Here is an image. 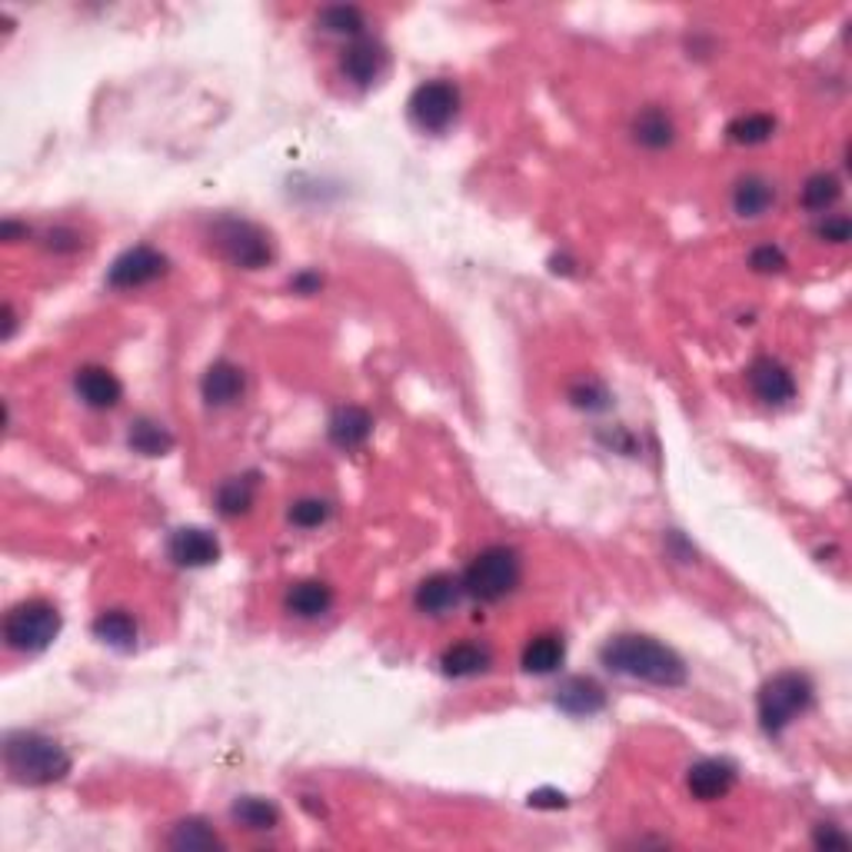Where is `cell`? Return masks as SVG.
Here are the masks:
<instances>
[{
  "instance_id": "7c38bea8",
  "label": "cell",
  "mask_w": 852,
  "mask_h": 852,
  "mask_svg": "<svg viewBox=\"0 0 852 852\" xmlns=\"http://www.w3.org/2000/svg\"><path fill=\"white\" fill-rule=\"evenodd\" d=\"M167 553L177 567H187V570H200V567H210L220 560V543L214 533L200 530V527H180L170 543H167Z\"/></svg>"
},
{
  "instance_id": "4fadbf2b",
  "label": "cell",
  "mask_w": 852,
  "mask_h": 852,
  "mask_svg": "<svg viewBox=\"0 0 852 852\" xmlns=\"http://www.w3.org/2000/svg\"><path fill=\"white\" fill-rule=\"evenodd\" d=\"M686 786L699 802H716L736 786V766L726 759H699L686 772Z\"/></svg>"
},
{
  "instance_id": "44dd1931",
  "label": "cell",
  "mask_w": 852,
  "mask_h": 852,
  "mask_svg": "<svg viewBox=\"0 0 852 852\" xmlns=\"http://www.w3.org/2000/svg\"><path fill=\"white\" fill-rule=\"evenodd\" d=\"M633 141L646 150H666L676 141V124L663 107H646L633 121Z\"/></svg>"
},
{
  "instance_id": "3957f363",
  "label": "cell",
  "mask_w": 852,
  "mask_h": 852,
  "mask_svg": "<svg viewBox=\"0 0 852 852\" xmlns=\"http://www.w3.org/2000/svg\"><path fill=\"white\" fill-rule=\"evenodd\" d=\"M464 590L467 596L480 600V603H500L510 593H517L520 580H523V560L513 547H487L484 553H477L470 560V567L464 570Z\"/></svg>"
},
{
  "instance_id": "74e56055",
  "label": "cell",
  "mask_w": 852,
  "mask_h": 852,
  "mask_svg": "<svg viewBox=\"0 0 852 852\" xmlns=\"http://www.w3.org/2000/svg\"><path fill=\"white\" fill-rule=\"evenodd\" d=\"M530 806H550V809H563L567 806V799H563V792H553V789H543V792H533L530 796Z\"/></svg>"
},
{
  "instance_id": "ab89813d",
  "label": "cell",
  "mask_w": 852,
  "mask_h": 852,
  "mask_svg": "<svg viewBox=\"0 0 852 852\" xmlns=\"http://www.w3.org/2000/svg\"><path fill=\"white\" fill-rule=\"evenodd\" d=\"M14 330H18L14 306H11V303H4V340H11V336H14Z\"/></svg>"
},
{
  "instance_id": "836d02e7",
  "label": "cell",
  "mask_w": 852,
  "mask_h": 852,
  "mask_svg": "<svg viewBox=\"0 0 852 852\" xmlns=\"http://www.w3.org/2000/svg\"><path fill=\"white\" fill-rule=\"evenodd\" d=\"M849 217L845 214H825V220L815 227V237L825 243H845L849 240Z\"/></svg>"
},
{
  "instance_id": "d6a6232c",
  "label": "cell",
  "mask_w": 852,
  "mask_h": 852,
  "mask_svg": "<svg viewBox=\"0 0 852 852\" xmlns=\"http://www.w3.org/2000/svg\"><path fill=\"white\" fill-rule=\"evenodd\" d=\"M749 267L756 273H779V270H786V253L776 243H762L749 253Z\"/></svg>"
},
{
  "instance_id": "83f0119b",
  "label": "cell",
  "mask_w": 852,
  "mask_h": 852,
  "mask_svg": "<svg viewBox=\"0 0 852 852\" xmlns=\"http://www.w3.org/2000/svg\"><path fill=\"white\" fill-rule=\"evenodd\" d=\"M316 24L326 31V34H343V38H360L366 21H363V11L353 8V4H330L316 14Z\"/></svg>"
},
{
  "instance_id": "8d00e7d4",
  "label": "cell",
  "mask_w": 852,
  "mask_h": 852,
  "mask_svg": "<svg viewBox=\"0 0 852 852\" xmlns=\"http://www.w3.org/2000/svg\"><path fill=\"white\" fill-rule=\"evenodd\" d=\"M77 247H81L77 233H71V230H54L51 233V250H77Z\"/></svg>"
},
{
  "instance_id": "ac0fdd59",
  "label": "cell",
  "mask_w": 852,
  "mask_h": 852,
  "mask_svg": "<svg viewBox=\"0 0 852 852\" xmlns=\"http://www.w3.org/2000/svg\"><path fill=\"white\" fill-rule=\"evenodd\" d=\"M557 706L570 716H593L606 706V693L596 679L590 676H573L567 683H560L557 689Z\"/></svg>"
},
{
  "instance_id": "1f68e13d",
  "label": "cell",
  "mask_w": 852,
  "mask_h": 852,
  "mask_svg": "<svg viewBox=\"0 0 852 852\" xmlns=\"http://www.w3.org/2000/svg\"><path fill=\"white\" fill-rule=\"evenodd\" d=\"M570 399L580 406V409H606L610 406V393L603 383L596 380H580L573 389H570Z\"/></svg>"
},
{
  "instance_id": "d4e9b609",
  "label": "cell",
  "mask_w": 852,
  "mask_h": 852,
  "mask_svg": "<svg viewBox=\"0 0 852 852\" xmlns=\"http://www.w3.org/2000/svg\"><path fill=\"white\" fill-rule=\"evenodd\" d=\"M230 815H233L237 825H243V829H250V832H267V829H273V825L280 822V809H277L270 799H260V796H243V799H237L233 809H230Z\"/></svg>"
},
{
  "instance_id": "d590c367",
  "label": "cell",
  "mask_w": 852,
  "mask_h": 852,
  "mask_svg": "<svg viewBox=\"0 0 852 852\" xmlns=\"http://www.w3.org/2000/svg\"><path fill=\"white\" fill-rule=\"evenodd\" d=\"M815 845H825V849H845V845H849V839H845V835H839L832 825H819V829H815Z\"/></svg>"
},
{
  "instance_id": "2e32d148",
  "label": "cell",
  "mask_w": 852,
  "mask_h": 852,
  "mask_svg": "<svg viewBox=\"0 0 852 852\" xmlns=\"http://www.w3.org/2000/svg\"><path fill=\"white\" fill-rule=\"evenodd\" d=\"M333 606V590L323 580H300L287 590L283 610L297 620H320Z\"/></svg>"
},
{
  "instance_id": "6da1fadb",
  "label": "cell",
  "mask_w": 852,
  "mask_h": 852,
  "mask_svg": "<svg viewBox=\"0 0 852 852\" xmlns=\"http://www.w3.org/2000/svg\"><path fill=\"white\" fill-rule=\"evenodd\" d=\"M600 659L613 673H623L630 679L663 686V689H676L689 679L686 663L679 659L676 650H669L666 643H659L653 636H640V633H623V636L606 640V646L600 650Z\"/></svg>"
},
{
  "instance_id": "f35d334b",
  "label": "cell",
  "mask_w": 852,
  "mask_h": 852,
  "mask_svg": "<svg viewBox=\"0 0 852 852\" xmlns=\"http://www.w3.org/2000/svg\"><path fill=\"white\" fill-rule=\"evenodd\" d=\"M28 237V227H18L14 220H4V227H0V237H4L8 243H18V237Z\"/></svg>"
},
{
  "instance_id": "cb8c5ba5",
  "label": "cell",
  "mask_w": 852,
  "mask_h": 852,
  "mask_svg": "<svg viewBox=\"0 0 852 852\" xmlns=\"http://www.w3.org/2000/svg\"><path fill=\"white\" fill-rule=\"evenodd\" d=\"M127 444L134 454H144V457H167L174 450V434L167 430L164 423L150 419V416H141L131 423V434H127Z\"/></svg>"
},
{
  "instance_id": "9a60e30c",
  "label": "cell",
  "mask_w": 852,
  "mask_h": 852,
  "mask_svg": "<svg viewBox=\"0 0 852 852\" xmlns=\"http://www.w3.org/2000/svg\"><path fill=\"white\" fill-rule=\"evenodd\" d=\"M74 389L77 396L94 406V409H114L124 399V383L107 370V366H81L74 376Z\"/></svg>"
},
{
  "instance_id": "9c48e42d",
  "label": "cell",
  "mask_w": 852,
  "mask_h": 852,
  "mask_svg": "<svg viewBox=\"0 0 852 852\" xmlns=\"http://www.w3.org/2000/svg\"><path fill=\"white\" fill-rule=\"evenodd\" d=\"M467 590H464V580L454 576V573H430L413 593V606L423 613V616H450L460 603H464Z\"/></svg>"
},
{
  "instance_id": "4316f807",
  "label": "cell",
  "mask_w": 852,
  "mask_h": 852,
  "mask_svg": "<svg viewBox=\"0 0 852 852\" xmlns=\"http://www.w3.org/2000/svg\"><path fill=\"white\" fill-rule=\"evenodd\" d=\"M253 500H257V480H253V477H230V480H224L220 490H217V510H220L224 517H243V513H250Z\"/></svg>"
},
{
  "instance_id": "7402d4cb",
  "label": "cell",
  "mask_w": 852,
  "mask_h": 852,
  "mask_svg": "<svg viewBox=\"0 0 852 852\" xmlns=\"http://www.w3.org/2000/svg\"><path fill=\"white\" fill-rule=\"evenodd\" d=\"M567 659V646H563V636L557 633H540L533 636L527 646H523V669L533 673V676H550L563 666Z\"/></svg>"
},
{
  "instance_id": "f1b7e54d",
  "label": "cell",
  "mask_w": 852,
  "mask_h": 852,
  "mask_svg": "<svg viewBox=\"0 0 852 852\" xmlns=\"http://www.w3.org/2000/svg\"><path fill=\"white\" fill-rule=\"evenodd\" d=\"M772 134H776V121H772L769 114H742V117H736V121L726 127V137H729L732 144H742V147L766 144Z\"/></svg>"
},
{
  "instance_id": "7a4b0ae2",
  "label": "cell",
  "mask_w": 852,
  "mask_h": 852,
  "mask_svg": "<svg viewBox=\"0 0 852 852\" xmlns=\"http://www.w3.org/2000/svg\"><path fill=\"white\" fill-rule=\"evenodd\" d=\"M4 766L18 786H51L71 772V752L44 732H11L4 742Z\"/></svg>"
},
{
  "instance_id": "ba28073f",
  "label": "cell",
  "mask_w": 852,
  "mask_h": 852,
  "mask_svg": "<svg viewBox=\"0 0 852 852\" xmlns=\"http://www.w3.org/2000/svg\"><path fill=\"white\" fill-rule=\"evenodd\" d=\"M167 257L160 253V250H154V247H147V243H141V247H131V250H124L114 263H111V270H107V287H114V290H137V287H147V283H154V280H160L164 273H167Z\"/></svg>"
},
{
  "instance_id": "4dcf8cb0",
  "label": "cell",
  "mask_w": 852,
  "mask_h": 852,
  "mask_svg": "<svg viewBox=\"0 0 852 852\" xmlns=\"http://www.w3.org/2000/svg\"><path fill=\"white\" fill-rule=\"evenodd\" d=\"M290 523L293 527H300V530H316V527H323L330 517H333V507L326 503V500H320V497H303V500H297L293 507H290Z\"/></svg>"
},
{
  "instance_id": "5b68a950",
  "label": "cell",
  "mask_w": 852,
  "mask_h": 852,
  "mask_svg": "<svg viewBox=\"0 0 852 852\" xmlns=\"http://www.w3.org/2000/svg\"><path fill=\"white\" fill-rule=\"evenodd\" d=\"M61 610L48 600H24L4 616V643L14 653H44L61 636Z\"/></svg>"
},
{
  "instance_id": "8fae6325",
  "label": "cell",
  "mask_w": 852,
  "mask_h": 852,
  "mask_svg": "<svg viewBox=\"0 0 852 852\" xmlns=\"http://www.w3.org/2000/svg\"><path fill=\"white\" fill-rule=\"evenodd\" d=\"M746 380H749L752 396H756L759 403H766V406H786L789 399H796V380H792V373H789L779 360H772V356L752 360Z\"/></svg>"
},
{
  "instance_id": "ffe728a7",
  "label": "cell",
  "mask_w": 852,
  "mask_h": 852,
  "mask_svg": "<svg viewBox=\"0 0 852 852\" xmlns=\"http://www.w3.org/2000/svg\"><path fill=\"white\" fill-rule=\"evenodd\" d=\"M776 204V187L766 180V177H742L736 187H732V210L742 217V220H756V217H766Z\"/></svg>"
},
{
  "instance_id": "52a82bcc",
  "label": "cell",
  "mask_w": 852,
  "mask_h": 852,
  "mask_svg": "<svg viewBox=\"0 0 852 852\" xmlns=\"http://www.w3.org/2000/svg\"><path fill=\"white\" fill-rule=\"evenodd\" d=\"M460 114V87L450 81H423L409 94V121L423 134H444Z\"/></svg>"
},
{
  "instance_id": "d6986e66",
  "label": "cell",
  "mask_w": 852,
  "mask_h": 852,
  "mask_svg": "<svg viewBox=\"0 0 852 852\" xmlns=\"http://www.w3.org/2000/svg\"><path fill=\"white\" fill-rule=\"evenodd\" d=\"M490 666H493V653L484 643H474V640L457 643L440 656V669L450 679H474V676L487 673Z\"/></svg>"
},
{
  "instance_id": "e0dca14e",
  "label": "cell",
  "mask_w": 852,
  "mask_h": 852,
  "mask_svg": "<svg viewBox=\"0 0 852 852\" xmlns=\"http://www.w3.org/2000/svg\"><path fill=\"white\" fill-rule=\"evenodd\" d=\"M330 440L340 447V450H356L370 440L373 434V416L363 409V406H340L333 416H330V426H326Z\"/></svg>"
},
{
  "instance_id": "5bb4252c",
  "label": "cell",
  "mask_w": 852,
  "mask_h": 852,
  "mask_svg": "<svg viewBox=\"0 0 852 852\" xmlns=\"http://www.w3.org/2000/svg\"><path fill=\"white\" fill-rule=\"evenodd\" d=\"M243 389H247V376H243V370H240L237 363H230V360L210 363L207 373H204V380H200V393H204L207 406H217V409L233 406V403L243 396Z\"/></svg>"
},
{
  "instance_id": "30bf717a",
  "label": "cell",
  "mask_w": 852,
  "mask_h": 852,
  "mask_svg": "<svg viewBox=\"0 0 852 852\" xmlns=\"http://www.w3.org/2000/svg\"><path fill=\"white\" fill-rule=\"evenodd\" d=\"M383 67H386V51L373 38H356L340 54V74L353 87H373L380 81Z\"/></svg>"
},
{
  "instance_id": "f546056e",
  "label": "cell",
  "mask_w": 852,
  "mask_h": 852,
  "mask_svg": "<svg viewBox=\"0 0 852 852\" xmlns=\"http://www.w3.org/2000/svg\"><path fill=\"white\" fill-rule=\"evenodd\" d=\"M174 849H220L224 842H220V835L204 822V819H184V822H177L174 825V832H170V839H167Z\"/></svg>"
},
{
  "instance_id": "e575fe53",
  "label": "cell",
  "mask_w": 852,
  "mask_h": 852,
  "mask_svg": "<svg viewBox=\"0 0 852 852\" xmlns=\"http://www.w3.org/2000/svg\"><path fill=\"white\" fill-rule=\"evenodd\" d=\"M320 287H323V277L313 273V270H303V273H297V277L290 280V290H297V293H303V297L320 293Z\"/></svg>"
},
{
  "instance_id": "277c9868",
  "label": "cell",
  "mask_w": 852,
  "mask_h": 852,
  "mask_svg": "<svg viewBox=\"0 0 852 852\" xmlns=\"http://www.w3.org/2000/svg\"><path fill=\"white\" fill-rule=\"evenodd\" d=\"M759 726L769 736H779L786 726H792L809 706H812V683L802 673H776L772 679H766V686L759 689Z\"/></svg>"
},
{
  "instance_id": "603a6c76",
  "label": "cell",
  "mask_w": 852,
  "mask_h": 852,
  "mask_svg": "<svg viewBox=\"0 0 852 852\" xmlns=\"http://www.w3.org/2000/svg\"><path fill=\"white\" fill-rule=\"evenodd\" d=\"M94 636L107 643L111 650L131 653L137 646V620L127 610H104L94 620Z\"/></svg>"
},
{
  "instance_id": "484cf974",
  "label": "cell",
  "mask_w": 852,
  "mask_h": 852,
  "mask_svg": "<svg viewBox=\"0 0 852 852\" xmlns=\"http://www.w3.org/2000/svg\"><path fill=\"white\" fill-rule=\"evenodd\" d=\"M842 197V184H839V177L835 174H812L806 184H802V194H799V200H802V207L806 210H812V214H829L832 207H835V200Z\"/></svg>"
},
{
  "instance_id": "8992f818",
  "label": "cell",
  "mask_w": 852,
  "mask_h": 852,
  "mask_svg": "<svg viewBox=\"0 0 852 852\" xmlns=\"http://www.w3.org/2000/svg\"><path fill=\"white\" fill-rule=\"evenodd\" d=\"M214 247L240 270H263L273 260V243L270 233L250 220H237V217H224L214 224L210 230Z\"/></svg>"
}]
</instances>
